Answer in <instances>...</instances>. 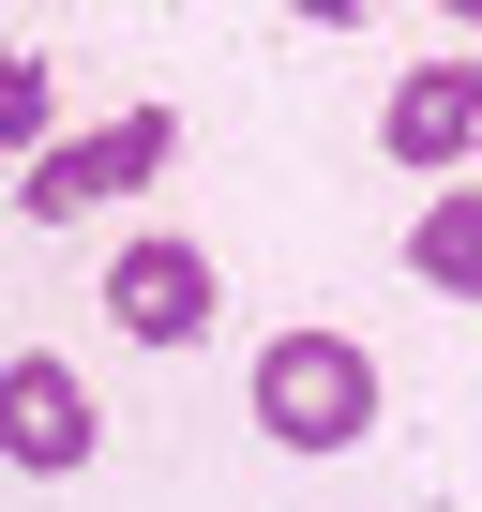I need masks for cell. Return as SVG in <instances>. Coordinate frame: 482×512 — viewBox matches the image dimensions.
<instances>
[{
  "label": "cell",
  "instance_id": "cell-1",
  "mask_svg": "<svg viewBox=\"0 0 482 512\" xmlns=\"http://www.w3.org/2000/svg\"><path fill=\"white\" fill-rule=\"evenodd\" d=\"M257 437L272 452H362L377 437V362L347 332H272L257 347Z\"/></svg>",
  "mask_w": 482,
  "mask_h": 512
},
{
  "label": "cell",
  "instance_id": "cell-2",
  "mask_svg": "<svg viewBox=\"0 0 482 512\" xmlns=\"http://www.w3.org/2000/svg\"><path fill=\"white\" fill-rule=\"evenodd\" d=\"M166 166H181V121H166V106H121V121H91V136H46V166H31L16 196H31V226H76V211L151 196Z\"/></svg>",
  "mask_w": 482,
  "mask_h": 512
},
{
  "label": "cell",
  "instance_id": "cell-3",
  "mask_svg": "<svg viewBox=\"0 0 482 512\" xmlns=\"http://www.w3.org/2000/svg\"><path fill=\"white\" fill-rule=\"evenodd\" d=\"M91 377L76 362H46V347H16V362H0V467H31V482H76L91 467Z\"/></svg>",
  "mask_w": 482,
  "mask_h": 512
},
{
  "label": "cell",
  "instance_id": "cell-4",
  "mask_svg": "<svg viewBox=\"0 0 482 512\" xmlns=\"http://www.w3.org/2000/svg\"><path fill=\"white\" fill-rule=\"evenodd\" d=\"M106 317H121V347H196L211 332V241H121Z\"/></svg>",
  "mask_w": 482,
  "mask_h": 512
},
{
  "label": "cell",
  "instance_id": "cell-5",
  "mask_svg": "<svg viewBox=\"0 0 482 512\" xmlns=\"http://www.w3.org/2000/svg\"><path fill=\"white\" fill-rule=\"evenodd\" d=\"M377 151L422 166V181H467V151H482V61H422V76H392Z\"/></svg>",
  "mask_w": 482,
  "mask_h": 512
},
{
  "label": "cell",
  "instance_id": "cell-6",
  "mask_svg": "<svg viewBox=\"0 0 482 512\" xmlns=\"http://www.w3.org/2000/svg\"><path fill=\"white\" fill-rule=\"evenodd\" d=\"M407 272H422L437 302H482V181H437V196H422V226H407Z\"/></svg>",
  "mask_w": 482,
  "mask_h": 512
},
{
  "label": "cell",
  "instance_id": "cell-7",
  "mask_svg": "<svg viewBox=\"0 0 482 512\" xmlns=\"http://www.w3.org/2000/svg\"><path fill=\"white\" fill-rule=\"evenodd\" d=\"M46 106H61L46 46H0V151H31V166H46Z\"/></svg>",
  "mask_w": 482,
  "mask_h": 512
}]
</instances>
